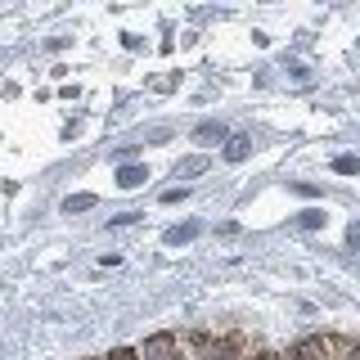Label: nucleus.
Returning a JSON list of instances; mask_svg holds the SVG:
<instances>
[{"instance_id":"f257e3e1","label":"nucleus","mask_w":360,"mask_h":360,"mask_svg":"<svg viewBox=\"0 0 360 360\" xmlns=\"http://www.w3.org/2000/svg\"><path fill=\"white\" fill-rule=\"evenodd\" d=\"M140 360H176V342H172V333H153L149 342H144Z\"/></svg>"},{"instance_id":"f03ea898","label":"nucleus","mask_w":360,"mask_h":360,"mask_svg":"<svg viewBox=\"0 0 360 360\" xmlns=\"http://www.w3.org/2000/svg\"><path fill=\"white\" fill-rule=\"evenodd\" d=\"M248 153H252V135H230V144H225V158H230V162H243Z\"/></svg>"},{"instance_id":"7ed1b4c3","label":"nucleus","mask_w":360,"mask_h":360,"mask_svg":"<svg viewBox=\"0 0 360 360\" xmlns=\"http://www.w3.org/2000/svg\"><path fill=\"white\" fill-rule=\"evenodd\" d=\"M198 230H202V225H198V221H185V225H172V230H167V234H162V239H167V243H189V239H194V234H198Z\"/></svg>"},{"instance_id":"20e7f679","label":"nucleus","mask_w":360,"mask_h":360,"mask_svg":"<svg viewBox=\"0 0 360 360\" xmlns=\"http://www.w3.org/2000/svg\"><path fill=\"white\" fill-rule=\"evenodd\" d=\"M292 360H324V342H315V338L297 342V347H292Z\"/></svg>"},{"instance_id":"39448f33","label":"nucleus","mask_w":360,"mask_h":360,"mask_svg":"<svg viewBox=\"0 0 360 360\" xmlns=\"http://www.w3.org/2000/svg\"><path fill=\"white\" fill-rule=\"evenodd\" d=\"M144 180H149L144 167H122V172H117V185L122 189H135V185H144Z\"/></svg>"},{"instance_id":"423d86ee","label":"nucleus","mask_w":360,"mask_h":360,"mask_svg":"<svg viewBox=\"0 0 360 360\" xmlns=\"http://www.w3.org/2000/svg\"><path fill=\"white\" fill-rule=\"evenodd\" d=\"M194 140L198 144H221L225 140V127H217V122H202V127L194 131Z\"/></svg>"},{"instance_id":"0eeeda50","label":"nucleus","mask_w":360,"mask_h":360,"mask_svg":"<svg viewBox=\"0 0 360 360\" xmlns=\"http://www.w3.org/2000/svg\"><path fill=\"white\" fill-rule=\"evenodd\" d=\"M95 207V194H72V198H63V212L72 217V212H90Z\"/></svg>"},{"instance_id":"6e6552de","label":"nucleus","mask_w":360,"mask_h":360,"mask_svg":"<svg viewBox=\"0 0 360 360\" xmlns=\"http://www.w3.org/2000/svg\"><path fill=\"white\" fill-rule=\"evenodd\" d=\"M202 172H207V158H185L176 167V176H202Z\"/></svg>"},{"instance_id":"1a4fd4ad","label":"nucleus","mask_w":360,"mask_h":360,"mask_svg":"<svg viewBox=\"0 0 360 360\" xmlns=\"http://www.w3.org/2000/svg\"><path fill=\"white\" fill-rule=\"evenodd\" d=\"M333 172H342V176H356V172H360V158L342 153V158H338V162H333Z\"/></svg>"},{"instance_id":"9d476101","label":"nucleus","mask_w":360,"mask_h":360,"mask_svg":"<svg viewBox=\"0 0 360 360\" xmlns=\"http://www.w3.org/2000/svg\"><path fill=\"white\" fill-rule=\"evenodd\" d=\"M302 225H307V230L311 225H324V212H302Z\"/></svg>"},{"instance_id":"9b49d317","label":"nucleus","mask_w":360,"mask_h":360,"mask_svg":"<svg viewBox=\"0 0 360 360\" xmlns=\"http://www.w3.org/2000/svg\"><path fill=\"white\" fill-rule=\"evenodd\" d=\"M108 360H140V356H135V352H127V347H122V352H112Z\"/></svg>"},{"instance_id":"f8f14e48","label":"nucleus","mask_w":360,"mask_h":360,"mask_svg":"<svg viewBox=\"0 0 360 360\" xmlns=\"http://www.w3.org/2000/svg\"><path fill=\"white\" fill-rule=\"evenodd\" d=\"M347 239H352V243L360 248V225H352V234H347Z\"/></svg>"},{"instance_id":"ddd939ff","label":"nucleus","mask_w":360,"mask_h":360,"mask_svg":"<svg viewBox=\"0 0 360 360\" xmlns=\"http://www.w3.org/2000/svg\"><path fill=\"white\" fill-rule=\"evenodd\" d=\"M347 360H360V352H356V347H347Z\"/></svg>"},{"instance_id":"4468645a","label":"nucleus","mask_w":360,"mask_h":360,"mask_svg":"<svg viewBox=\"0 0 360 360\" xmlns=\"http://www.w3.org/2000/svg\"><path fill=\"white\" fill-rule=\"evenodd\" d=\"M257 360H279V356H270V352H266V356H257Z\"/></svg>"}]
</instances>
